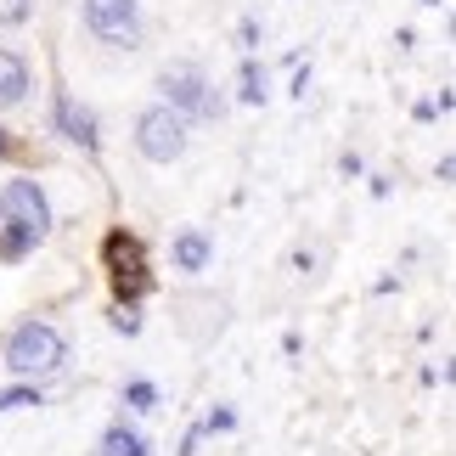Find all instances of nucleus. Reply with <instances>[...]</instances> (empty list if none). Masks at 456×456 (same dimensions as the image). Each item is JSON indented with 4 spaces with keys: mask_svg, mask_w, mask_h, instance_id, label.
Here are the masks:
<instances>
[{
    "mask_svg": "<svg viewBox=\"0 0 456 456\" xmlns=\"http://www.w3.org/2000/svg\"><path fill=\"white\" fill-rule=\"evenodd\" d=\"M62 361H68V344H62V332L45 327V322H23L6 338V366L17 378H45V372H57Z\"/></svg>",
    "mask_w": 456,
    "mask_h": 456,
    "instance_id": "nucleus-1",
    "label": "nucleus"
},
{
    "mask_svg": "<svg viewBox=\"0 0 456 456\" xmlns=\"http://www.w3.org/2000/svg\"><path fill=\"white\" fill-rule=\"evenodd\" d=\"M102 451H108V456H147V445H142V434H135V428H108Z\"/></svg>",
    "mask_w": 456,
    "mask_h": 456,
    "instance_id": "nucleus-9",
    "label": "nucleus"
},
{
    "mask_svg": "<svg viewBox=\"0 0 456 456\" xmlns=\"http://www.w3.org/2000/svg\"><path fill=\"white\" fill-rule=\"evenodd\" d=\"M85 28L108 45H135L142 40V6L135 0H85Z\"/></svg>",
    "mask_w": 456,
    "mask_h": 456,
    "instance_id": "nucleus-4",
    "label": "nucleus"
},
{
    "mask_svg": "<svg viewBox=\"0 0 456 456\" xmlns=\"http://www.w3.org/2000/svg\"><path fill=\"white\" fill-rule=\"evenodd\" d=\"M17 406H40V395L34 389H6L0 395V411H17Z\"/></svg>",
    "mask_w": 456,
    "mask_h": 456,
    "instance_id": "nucleus-11",
    "label": "nucleus"
},
{
    "mask_svg": "<svg viewBox=\"0 0 456 456\" xmlns=\"http://www.w3.org/2000/svg\"><path fill=\"white\" fill-rule=\"evenodd\" d=\"M23 248H28L23 232H6V237H0V259H23Z\"/></svg>",
    "mask_w": 456,
    "mask_h": 456,
    "instance_id": "nucleus-12",
    "label": "nucleus"
},
{
    "mask_svg": "<svg viewBox=\"0 0 456 456\" xmlns=\"http://www.w3.org/2000/svg\"><path fill=\"white\" fill-rule=\"evenodd\" d=\"M57 125H62V135H68V142H79V147H96V113H91V108H79L74 96H62V102H57Z\"/></svg>",
    "mask_w": 456,
    "mask_h": 456,
    "instance_id": "nucleus-6",
    "label": "nucleus"
},
{
    "mask_svg": "<svg viewBox=\"0 0 456 456\" xmlns=\"http://www.w3.org/2000/svg\"><path fill=\"white\" fill-rule=\"evenodd\" d=\"M12 152V142H6V130H0V158H6Z\"/></svg>",
    "mask_w": 456,
    "mask_h": 456,
    "instance_id": "nucleus-15",
    "label": "nucleus"
},
{
    "mask_svg": "<svg viewBox=\"0 0 456 456\" xmlns=\"http://www.w3.org/2000/svg\"><path fill=\"white\" fill-rule=\"evenodd\" d=\"M23 96H28V62L0 45V108H17Z\"/></svg>",
    "mask_w": 456,
    "mask_h": 456,
    "instance_id": "nucleus-7",
    "label": "nucleus"
},
{
    "mask_svg": "<svg viewBox=\"0 0 456 456\" xmlns=\"http://www.w3.org/2000/svg\"><path fill=\"white\" fill-rule=\"evenodd\" d=\"M158 85H164V108H175V113H198V118H208V113H220V102H215V85L203 79V68L198 62H169L164 74H158Z\"/></svg>",
    "mask_w": 456,
    "mask_h": 456,
    "instance_id": "nucleus-3",
    "label": "nucleus"
},
{
    "mask_svg": "<svg viewBox=\"0 0 456 456\" xmlns=\"http://www.w3.org/2000/svg\"><path fill=\"white\" fill-rule=\"evenodd\" d=\"M242 102H265V68L259 62H242Z\"/></svg>",
    "mask_w": 456,
    "mask_h": 456,
    "instance_id": "nucleus-10",
    "label": "nucleus"
},
{
    "mask_svg": "<svg viewBox=\"0 0 456 456\" xmlns=\"http://www.w3.org/2000/svg\"><path fill=\"white\" fill-rule=\"evenodd\" d=\"M28 17V0H0V23H23Z\"/></svg>",
    "mask_w": 456,
    "mask_h": 456,
    "instance_id": "nucleus-14",
    "label": "nucleus"
},
{
    "mask_svg": "<svg viewBox=\"0 0 456 456\" xmlns=\"http://www.w3.org/2000/svg\"><path fill=\"white\" fill-rule=\"evenodd\" d=\"M135 147H142V158H152V164H175V158L186 152V113L147 108L135 118Z\"/></svg>",
    "mask_w": 456,
    "mask_h": 456,
    "instance_id": "nucleus-2",
    "label": "nucleus"
},
{
    "mask_svg": "<svg viewBox=\"0 0 456 456\" xmlns=\"http://www.w3.org/2000/svg\"><path fill=\"white\" fill-rule=\"evenodd\" d=\"M0 215H6V225L23 232L28 242H40L51 232V203H45V191L34 181H12L6 191H0Z\"/></svg>",
    "mask_w": 456,
    "mask_h": 456,
    "instance_id": "nucleus-5",
    "label": "nucleus"
},
{
    "mask_svg": "<svg viewBox=\"0 0 456 456\" xmlns=\"http://www.w3.org/2000/svg\"><path fill=\"white\" fill-rule=\"evenodd\" d=\"M175 265H181V271H203L208 265V242L198 232H186L181 242H175Z\"/></svg>",
    "mask_w": 456,
    "mask_h": 456,
    "instance_id": "nucleus-8",
    "label": "nucleus"
},
{
    "mask_svg": "<svg viewBox=\"0 0 456 456\" xmlns=\"http://www.w3.org/2000/svg\"><path fill=\"white\" fill-rule=\"evenodd\" d=\"M152 400H158V389H152V383H130V406L152 411Z\"/></svg>",
    "mask_w": 456,
    "mask_h": 456,
    "instance_id": "nucleus-13",
    "label": "nucleus"
}]
</instances>
